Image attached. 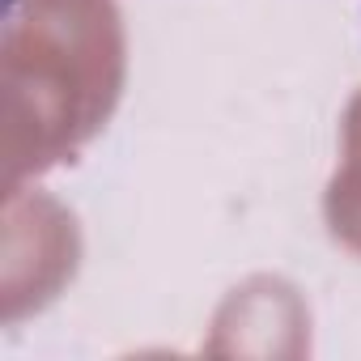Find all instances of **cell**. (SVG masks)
Segmentation results:
<instances>
[{
    "label": "cell",
    "instance_id": "obj_3",
    "mask_svg": "<svg viewBox=\"0 0 361 361\" xmlns=\"http://www.w3.org/2000/svg\"><path fill=\"white\" fill-rule=\"evenodd\" d=\"M217 336H213V353H255V336H264V353H281L276 336H268V327H293L306 331L310 314L298 298V289L281 276H251L247 285H238L217 319H213Z\"/></svg>",
    "mask_w": 361,
    "mask_h": 361
},
{
    "label": "cell",
    "instance_id": "obj_4",
    "mask_svg": "<svg viewBox=\"0 0 361 361\" xmlns=\"http://www.w3.org/2000/svg\"><path fill=\"white\" fill-rule=\"evenodd\" d=\"M323 221L344 251L361 255V90L340 119V166L323 192Z\"/></svg>",
    "mask_w": 361,
    "mask_h": 361
},
{
    "label": "cell",
    "instance_id": "obj_2",
    "mask_svg": "<svg viewBox=\"0 0 361 361\" xmlns=\"http://www.w3.org/2000/svg\"><path fill=\"white\" fill-rule=\"evenodd\" d=\"M5 276H0V319L18 323L30 310H43L81 264V230L77 217L51 200L47 192H30L22 183H9L5 204Z\"/></svg>",
    "mask_w": 361,
    "mask_h": 361
},
{
    "label": "cell",
    "instance_id": "obj_1",
    "mask_svg": "<svg viewBox=\"0 0 361 361\" xmlns=\"http://www.w3.org/2000/svg\"><path fill=\"white\" fill-rule=\"evenodd\" d=\"M128 35L115 0H9L5 170L9 183L73 161L115 115Z\"/></svg>",
    "mask_w": 361,
    "mask_h": 361
}]
</instances>
